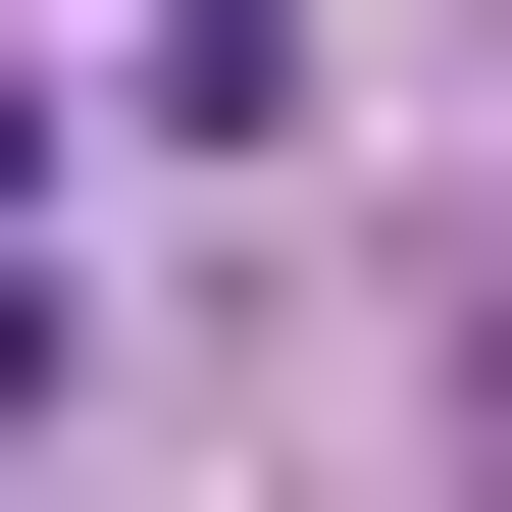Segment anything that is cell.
<instances>
[{"mask_svg":"<svg viewBox=\"0 0 512 512\" xmlns=\"http://www.w3.org/2000/svg\"><path fill=\"white\" fill-rule=\"evenodd\" d=\"M461 461H512V256H461Z\"/></svg>","mask_w":512,"mask_h":512,"instance_id":"6da1fadb","label":"cell"},{"mask_svg":"<svg viewBox=\"0 0 512 512\" xmlns=\"http://www.w3.org/2000/svg\"><path fill=\"white\" fill-rule=\"evenodd\" d=\"M0 205H52V103H0Z\"/></svg>","mask_w":512,"mask_h":512,"instance_id":"7a4b0ae2","label":"cell"},{"mask_svg":"<svg viewBox=\"0 0 512 512\" xmlns=\"http://www.w3.org/2000/svg\"><path fill=\"white\" fill-rule=\"evenodd\" d=\"M0 410H52V308H0Z\"/></svg>","mask_w":512,"mask_h":512,"instance_id":"3957f363","label":"cell"}]
</instances>
